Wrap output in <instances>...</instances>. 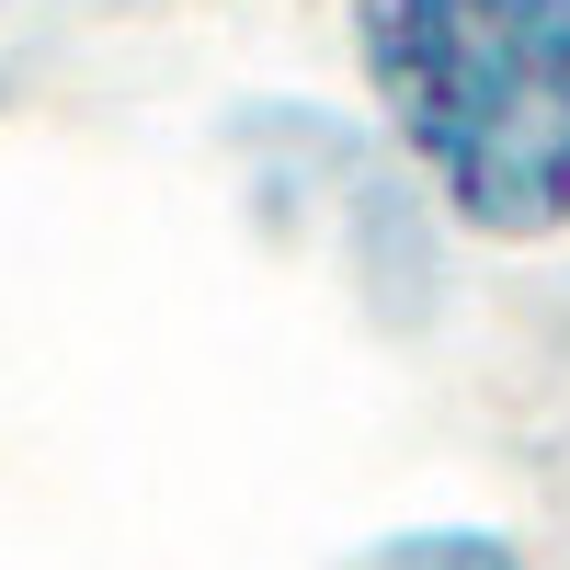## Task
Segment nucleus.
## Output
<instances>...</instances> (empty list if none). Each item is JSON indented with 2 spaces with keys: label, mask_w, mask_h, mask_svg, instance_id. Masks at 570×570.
Segmentation results:
<instances>
[{
  "label": "nucleus",
  "mask_w": 570,
  "mask_h": 570,
  "mask_svg": "<svg viewBox=\"0 0 570 570\" xmlns=\"http://www.w3.org/2000/svg\"><path fill=\"white\" fill-rule=\"evenodd\" d=\"M354 58L480 240L570 228V0H354Z\"/></svg>",
  "instance_id": "nucleus-1"
},
{
  "label": "nucleus",
  "mask_w": 570,
  "mask_h": 570,
  "mask_svg": "<svg viewBox=\"0 0 570 570\" xmlns=\"http://www.w3.org/2000/svg\"><path fill=\"white\" fill-rule=\"evenodd\" d=\"M365 570H525L502 537H480V525H411V537H389Z\"/></svg>",
  "instance_id": "nucleus-2"
}]
</instances>
